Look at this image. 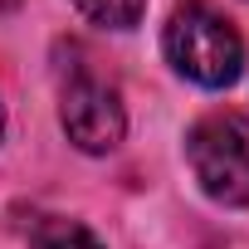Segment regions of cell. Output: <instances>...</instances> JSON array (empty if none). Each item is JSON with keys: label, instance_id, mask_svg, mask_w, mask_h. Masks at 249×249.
<instances>
[{"label": "cell", "instance_id": "obj_3", "mask_svg": "<svg viewBox=\"0 0 249 249\" xmlns=\"http://www.w3.org/2000/svg\"><path fill=\"white\" fill-rule=\"evenodd\" d=\"M200 191L220 205H249V122L239 112H205L186 137Z\"/></svg>", "mask_w": 249, "mask_h": 249}, {"label": "cell", "instance_id": "obj_2", "mask_svg": "<svg viewBox=\"0 0 249 249\" xmlns=\"http://www.w3.org/2000/svg\"><path fill=\"white\" fill-rule=\"evenodd\" d=\"M73 59H78V49H73ZM59 122L78 152H88V157L117 152L122 132H127V107H122L117 83L103 78L88 59L69 64L59 73Z\"/></svg>", "mask_w": 249, "mask_h": 249}, {"label": "cell", "instance_id": "obj_4", "mask_svg": "<svg viewBox=\"0 0 249 249\" xmlns=\"http://www.w3.org/2000/svg\"><path fill=\"white\" fill-rule=\"evenodd\" d=\"M30 249H107L88 225H78V220H59V215H49V220H39L35 225V234H30Z\"/></svg>", "mask_w": 249, "mask_h": 249}, {"label": "cell", "instance_id": "obj_1", "mask_svg": "<svg viewBox=\"0 0 249 249\" xmlns=\"http://www.w3.org/2000/svg\"><path fill=\"white\" fill-rule=\"evenodd\" d=\"M171 69L200 88H230L244 73V39L210 0H181L161 30Z\"/></svg>", "mask_w": 249, "mask_h": 249}, {"label": "cell", "instance_id": "obj_5", "mask_svg": "<svg viewBox=\"0 0 249 249\" xmlns=\"http://www.w3.org/2000/svg\"><path fill=\"white\" fill-rule=\"evenodd\" d=\"M73 5L98 30H132L142 20V10H147V0H73Z\"/></svg>", "mask_w": 249, "mask_h": 249}]
</instances>
